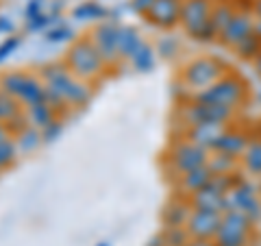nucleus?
<instances>
[{
	"label": "nucleus",
	"instance_id": "5701e85b",
	"mask_svg": "<svg viewBox=\"0 0 261 246\" xmlns=\"http://www.w3.org/2000/svg\"><path fill=\"white\" fill-rule=\"evenodd\" d=\"M142 48V42L137 37V33L133 29H120V37H118V51L122 57L133 59L135 53Z\"/></svg>",
	"mask_w": 261,
	"mask_h": 246
},
{
	"label": "nucleus",
	"instance_id": "7c9ffc66",
	"mask_svg": "<svg viewBox=\"0 0 261 246\" xmlns=\"http://www.w3.org/2000/svg\"><path fill=\"white\" fill-rule=\"evenodd\" d=\"M7 137H9V129H7L3 122H0V142H3V139H7Z\"/></svg>",
	"mask_w": 261,
	"mask_h": 246
},
{
	"label": "nucleus",
	"instance_id": "f3484780",
	"mask_svg": "<svg viewBox=\"0 0 261 246\" xmlns=\"http://www.w3.org/2000/svg\"><path fill=\"white\" fill-rule=\"evenodd\" d=\"M211 181H214V175H211V170L207 166L202 168H196V170H190L185 172V175L178 177V190H181L183 196H194L198 190H202V187H207Z\"/></svg>",
	"mask_w": 261,
	"mask_h": 246
},
{
	"label": "nucleus",
	"instance_id": "2f4dec72",
	"mask_svg": "<svg viewBox=\"0 0 261 246\" xmlns=\"http://www.w3.org/2000/svg\"><path fill=\"white\" fill-rule=\"evenodd\" d=\"M257 63H259V68H261V55L257 57Z\"/></svg>",
	"mask_w": 261,
	"mask_h": 246
},
{
	"label": "nucleus",
	"instance_id": "473e14b6",
	"mask_svg": "<svg viewBox=\"0 0 261 246\" xmlns=\"http://www.w3.org/2000/svg\"><path fill=\"white\" fill-rule=\"evenodd\" d=\"M0 122H3V120H0Z\"/></svg>",
	"mask_w": 261,
	"mask_h": 246
},
{
	"label": "nucleus",
	"instance_id": "9d476101",
	"mask_svg": "<svg viewBox=\"0 0 261 246\" xmlns=\"http://www.w3.org/2000/svg\"><path fill=\"white\" fill-rule=\"evenodd\" d=\"M224 211H207V209H192L185 223V231L192 240H216L220 223Z\"/></svg>",
	"mask_w": 261,
	"mask_h": 246
},
{
	"label": "nucleus",
	"instance_id": "6ab92c4d",
	"mask_svg": "<svg viewBox=\"0 0 261 246\" xmlns=\"http://www.w3.org/2000/svg\"><path fill=\"white\" fill-rule=\"evenodd\" d=\"M238 157H231V155H224V153H211L209 155V161H207V168L211 170L214 177H231L235 175L238 170Z\"/></svg>",
	"mask_w": 261,
	"mask_h": 246
},
{
	"label": "nucleus",
	"instance_id": "aec40b11",
	"mask_svg": "<svg viewBox=\"0 0 261 246\" xmlns=\"http://www.w3.org/2000/svg\"><path fill=\"white\" fill-rule=\"evenodd\" d=\"M192 203L190 199H185V201H172L168 205V209H166V225L168 227H185L187 223V218H190L192 214Z\"/></svg>",
	"mask_w": 261,
	"mask_h": 246
},
{
	"label": "nucleus",
	"instance_id": "f03ea898",
	"mask_svg": "<svg viewBox=\"0 0 261 246\" xmlns=\"http://www.w3.org/2000/svg\"><path fill=\"white\" fill-rule=\"evenodd\" d=\"M246 96H248V85L238 75H224L209 89L196 94L194 101L205 105H220V107L238 111L244 105V101H246Z\"/></svg>",
	"mask_w": 261,
	"mask_h": 246
},
{
	"label": "nucleus",
	"instance_id": "bb28decb",
	"mask_svg": "<svg viewBox=\"0 0 261 246\" xmlns=\"http://www.w3.org/2000/svg\"><path fill=\"white\" fill-rule=\"evenodd\" d=\"M150 48H146V46H142L140 51L135 53V57H133V63L137 65V68H150Z\"/></svg>",
	"mask_w": 261,
	"mask_h": 246
},
{
	"label": "nucleus",
	"instance_id": "ddd939ff",
	"mask_svg": "<svg viewBox=\"0 0 261 246\" xmlns=\"http://www.w3.org/2000/svg\"><path fill=\"white\" fill-rule=\"evenodd\" d=\"M190 203L194 209H207V211H226V192L216 183V179L207 187L198 190L190 196Z\"/></svg>",
	"mask_w": 261,
	"mask_h": 246
},
{
	"label": "nucleus",
	"instance_id": "393cba45",
	"mask_svg": "<svg viewBox=\"0 0 261 246\" xmlns=\"http://www.w3.org/2000/svg\"><path fill=\"white\" fill-rule=\"evenodd\" d=\"M15 153H18V144H15L11 137H7L0 142V170L11 166L13 159H15Z\"/></svg>",
	"mask_w": 261,
	"mask_h": 246
},
{
	"label": "nucleus",
	"instance_id": "c85d7f7f",
	"mask_svg": "<svg viewBox=\"0 0 261 246\" xmlns=\"http://www.w3.org/2000/svg\"><path fill=\"white\" fill-rule=\"evenodd\" d=\"M185 246H216L214 240H190Z\"/></svg>",
	"mask_w": 261,
	"mask_h": 246
},
{
	"label": "nucleus",
	"instance_id": "dca6fc26",
	"mask_svg": "<svg viewBox=\"0 0 261 246\" xmlns=\"http://www.w3.org/2000/svg\"><path fill=\"white\" fill-rule=\"evenodd\" d=\"M248 144H250V139H248V135L244 133V131L226 129L222 133V137L218 139L214 153H224V155H231V157L242 159V155H244V151L248 149Z\"/></svg>",
	"mask_w": 261,
	"mask_h": 246
},
{
	"label": "nucleus",
	"instance_id": "20e7f679",
	"mask_svg": "<svg viewBox=\"0 0 261 246\" xmlns=\"http://www.w3.org/2000/svg\"><path fill=\"white\" fill-rule=\"evenodd\" d=\"M214 0H183L181 7V24L185 33L194 39L209 42V20L214 11Z\"/></svg>",
	"mask_w": 261,
	"mask_h": 246
},
{
	"label": "nucleus",
	"instance_id": "4be33fe9",
	"mask_svg": "<svg viewBox=\"0 0 261 246\" xmlns=\"http://www.w3.org/2000/svg\"><path fill=\"white\" fill-rule=\"evenodd\" d=\"M242 166L248 175H255V177H261V142H250L248 149L244 151L242 155Z\"/></svg>",
	"mask_w": 261,
	"mask_h": 246
},
{
	"label": "nucleus",
	"instance_id": "2eb2a0df",
	"mask_svg": "<svg viewBox=\"0 0 261 246\" xmlns=\"http://www.w3.org/2000/svg\"><path fill=\"white\" fill-rule=\"evenodd\" d=\"M118 37H120V29H113L111 24H102V27L94 31V46L98 48V53L102 55L105 61H111L120 55Z\"/></svg>",
	"mask_w": 261,
	"mask_h": 246
},
{
	"label": "nucleus",
	"instance_id": "0eeeda50",
	"mask_svg": "<svg viewBox=\"0 0 261 246\" xmlns=\"http://www.w3.org/2000/svg\"><path fill=\"white\" fill-rule=\"evenodd\" d=\"M68 63H70V68L76 77L89 79V77H96L98 72L102 70L105 59H102V55L98 53L94 42L83 39V42L72 46V51L68 53Z\"/></svg>",
	"mask_w": 261,
	"mask_h": 246
},
{
	"label": "nucleus",
	"instance_id": "7ed1b4c3",
	"mask_svg": "<svg viewBox=\"0 0 261 246\" xmlns=\"http://www.w3.org/2000/svg\"><path fill=\"white\" fill-rule=\"evenodd\" d=\"M224 75H226V70L218 59H211V57H198V59L190 61L183 68L181 79L190 89H194L196 94H200V92H205V89H209L214 83H218Z\"/></svg>",
	"mask_w": 261,
	"mask_h": 246
},
{
	"label": "nucleus",
	"instance_id": "423d86ee",
	"mask_svg": "<svg viewBox=\"0 0 261 246\" xmlns=\"http://www.w3.org/2000/svg\"><path fill=\"white\" fill-rule=\"evenodd\" d=\"M3 92H7L13 98H20L22 103H27L29 107L37 103L46 101V85H42L35 77H29L24 72H11L0 79Z\"/></svg>",
	"mask_w": 261,
	"mask_h": 246
},
{
	"label": "nucleus",
	"instance_id": "4468645a",
	"mask_svg": "<svg viewBox=\"0 0 261 246\" xmlns=\"http://www.w3.org/2000/svg\"><path fill=\"white\" fill-rule=\"evenodd\" d=\"M228 129V125H218V122H205V125H196V127H190L187 131V137L192 144L200 146L209 153H214L218 139L222 137V133Z\"/></svg>",
	"mask_w": 261,
	"mask_h": 246
},
{
	"label": "nucleus",
	"instance_id": "f8f14e48",
	"mask_svg": "<svg viewBox=\"0 0 261 246\" xmlns=\"http://www.w3.org/2000/svg\"><path fill=\"white\" fill-rule=\"evenodd\" d=\"M181 7L183 0H152V5L144 15L154 27L172 29L176 24H181Z\"/></svg>",
	"mask_w": 261,
	"mask_h": 246
},
{
	"label": "nucleus",
	"instance_id": "412c9836",
	"mask_svg": "<svg viewBox=\"0 0 261 246\" xmlns=\"http://www.w3.org/2000/svg\"><path fill=\"white\" fill-rule=\"evenodd\" d=\"M53 118H55V111L46 101L29 107V120H31V125H35L37 129H48L50 125H55Z\"/></svg>",
	"mask_w": 261,
	"mask_h": 246
},
{
	"label": "nucleus",
	"instance_id": "39448f33",
	"mask_svg": "<svg viewBox=\"0 0 261 246\" xmlns=\"http://www.w3.org/2000/svg\"><path fill=\"white\" fill-rule=\"evenodd\" d=\"M252 227L255 223L248 216L240 214V211H224L214 242L216 246H248L252 237Z\"/></svg>",
	"mask_w": 261,
	"mask_h": 246
},
{
	"label": "nucleus",
	"instance_id": "c756f323",
	"mask_svg": "<svg viewBox=\"0 0 261 246\" xmlns=\"http://www.w3.org/2000/svg\"><path fill=\"white\" fill-rule=\"evenodd\" d=\"M252 15L257 22H261V0H252Z\"/></svg>",
	"mask_w": 261,
	"mask_h": 246
},
{
	"label": "nucleus",
	"instance_id": "a878e982",
	"mask_svg": "<svg viewBox=\"0 0 261 246\" xmlns=\"http://www.w3.org/2000/svg\"><path fill=\"white\" fill-rule=\"evenodd\" d=\"M15 144H18V149L20 151H33V149H35V146L39 144V135H37V131L35 129H24L22 131V133H20V137H18V142H15Z\"/></svg>",
	"mask_w": 261,
	"mask_h": 246
},
{
	"label": "nucleus",
	"instance_id": "b1692460",
	"mask_svg": "<svg viewBox=\"0 0 261 246\" xmlns=\"http://www.w3.org/2000/svg\"><path fill=\"white\" fill-rule=\"evenodd\" d=\"M233 51L238 53L242 59H257V57L261 55V37L257 35V33H252L250 37H246L242 44L235 46Z\"/></svg>",
	"mask_w": 261,
	"mask_h": 246
},
{
	"label": "nucleus",
	"instance_id": "6e6552de",
	"mask_svg": "<svg viewBox=\"0 0 261 246\" xmlns=\"http://www.w3.org/2000/svg\"><path fill=\"white\" fill-rule=\"evenodd\" d=\"M226 211H240L252 223L261 218V199L248 181H238L226 192Z\"/></svg>",
	"mask_w": 261,
	"mask_h": 246
},
{
	"label": "nucleus",
	"instance_id": "a211bd4d",
	"mask_svg": "<svg viewBox=\"0 0 261 246\" xmlns=\"http://www.w3.org/2000/svg\"><path fill=\"white\" fill-rule=\"evenodd\" d=\"M235 5L228 3V0H220L214 5V11H211V20H209V37L211 39H220L222 37L224 29L228 27V22L235 15Z\"/></svg>",
	"mask_w": 261,
	"mask_h": 246
},
{
	"label": "nucleus",
	"instance_id": "9b49d317",
	"mask_svg": "<svg viewBox=\"0 0 261 246\" xmlns=\"http://www.w3.org/2000/svg\"><path fill=\"white\" fill-rule=\"evenodd\" d=\"M255 27H257V20L252 11H235V15L228 22V27L224 29L222 37H220V42L228 48H235L238 44H242L246 37H250L252 33H255Z\"/></svg>",
	"mask_w": 261,
	"mask_h": 246
},
{
	"label": "nucleus",
	"instance_id": "cd10ccee",
	"mask_svg": "<svg viewBox=\"0 0 261 246\" xmlns=\"http://www.w3.org/2000/svg\"><path fill=\"white\" fill-rule=\"evenodd\" d=\"M130 5H133V9H135V11L146 13V11H148V7L152 5V0H130Z\"/></svg>",
	"mask_w": 261,
	"mask_h": 246
},
{
	"label": "nucleus",
	"instance_id": "1a4fd4ad",
	"mask_svg": "<svg viewBox=\"0 0 261 246\" xmlns=\"http://www.w3.org/2000/svg\"><path fill=\"white\" fill-rule=\"evenodd\" d=\"M209 155H211L209 151L192 144L190 139H183V142H176L172 146V153H170V166H172V170L181 177L190 170L207 166Z\"/></svg>",
	"mask_w": 261,
	"mask_h": 246
},
{
	"label": "nucleus",
	"instance_id": "f257e3e1",
	"mask_svg": "<svg viewBox=\"0 0 261 246\" xmlns=\"http://www.w3.org/2000/svg\"><path fill=\"white\" fill-rule=\"evenodd\" d=\"M46 79V98L55 103L68 101L72 105H85L89 101V89L81 81H76L61 65H50L44 70Z\"/></svg>",
	"mask_w": 261,
	"mask_h": 246
}]
</instances>
